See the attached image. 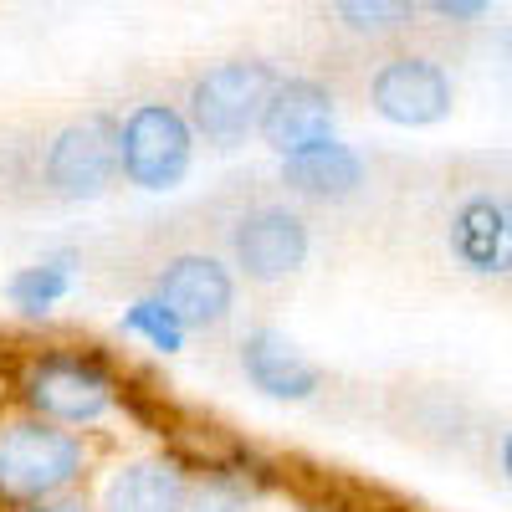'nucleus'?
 Here are the masks:
<instances>
[{"instance_id": "1", "label": "nucleus", "mask_w": 512, "mask_h": 512, "mask_svg": "<svg viewBox=\"0 0 512 512\" xmlns=\"http://www.w3.org/2000/svg\"><path fill=\"white\" fill-rule=\"evenodd\" d=\"M36 200H98L118 180V123L113 113H77L57 134L31 144Z\"/></svg>"}, {"instance_id": "2", "label": "nucleus", "mask_w": 512, "mask_h": 512, "mask_svg": "<svg viewBox=\"0 0 512 512\" xmlns=\"http://www.w3.org/2000/svg\"><path fill=\"white\" fill-rule=\"evenodd\" d=\"M282 72L262 57H231L205 67L190 82V98H185V123L190 134L205 139L210 149H241L246 134H256V113H262L272 82Z\"/></svg>"}, {"instance_id": "3", "label": "nucleus", "mask_w": 512, "mask_h": 512, "mask_svg": "<svg viewBox=\"0 0 512 512\" xmlns=\"http://www.w3.org/2000/svg\"><path fill=\"white\" fill-rule=\"evenodd\" d=\"M82 466H88V446L77 431H62L57 420H11L0 425V497L6 502H41L67 492Z\"/></svg>"}, {"instance_id": "4", "label": "nucleus", "mask_w": 512, "mask_h": 512, "mask_svg": "<svg viewBox=\"0 0 512 512\" xmlns=\"http://www.w3.org/2000/svg\"><path fill=\"white\" fill-rule=\"evenodd\" d=\"M231 267L251 287H277L303 272L308 262V221L287 200H251L226 226Z\"/></svg>"}, {"instance_id": "5", "label": "nucleus", "mask_w": 512, "mask_h": 512, "mask_svg": "<svg viewBox=\"0 0 512 512\" xmlns=\"http://www.w3.org/2000/svg\"><path fill=\"white\" fill-rule=\"evenodd\" d=\"M195 134L175 103H139L118 123V175L139 190H175L190 175Z\"/></svg>"}, {"instance_id": "6", "label": "nucleus", "mask_w": 512, "mask_h": 512, "mask_svg": "<svg viewBox=\"0 0 512 512\" xmlns=\"http://www.w3.org/2000/svg\"><path fill=\"white\" fill-rule=\"evenodd\" d=\"M369 108L384 123H400V128H431L451 113L456 88H451V72L425 57V52H395L384 57L369 72Z\"/></svg>"}, {"instance_id": "7", "label": "nucleus", "mask_w": 512, "mask_h": 512, "mask_svg": "<svg viewBox=\"0 0 512 512\" xmlns=\"http://www.w3.org/2000/svg\"><path fill=\"white\" fill-rule=\"evenodd\" d=\"M154 303L175 318L185 333L221 328L236 308V277L221 256L210 251H180L154 272Z\"/></svg>"}, {"instance_id": "8", "label": "nucleus", "mask_w": 512, "mask_h": 512, "mask_svg": "<svg viewBox=\"0 0 512 512\" xmlns=\"http://www.w3.org/2000/svg\"><path fill=\"white\" fill-rule=\"evenodd\" d=\"M26 405L57 425H93L113 405V379L82 354H47L26 369Z\"/></svg>"}, {"instance_id": "9", "label": "nucleus", "mask_w": 512, "mask_h": 512, "mask_svg": "<svg viewBox=\"0 0 512 512\" xmlns=\"http://www.w3.org/2000/svg\"><path fill=\"white\" fill-rule=\"evenodd\" d=\"M256 134L272 154H292L313 139L333 134V93L313 77H277L256 113Z\"/></svg>"}, {"instance_id": "10", "label": "nucleus", "mask_w": 512, "mask_h": 512, "mask_svg": "<svg viewBox=\"0 0 512 512\" xmlns=\"http://www.w3.org/2000/svg\"><path fill=\"white\" fill-rule=\"evenodd\" d=\"M282 185L318 205H344L364 190V159L328 134V139H313L303 149L282 154Z\"/></svg>"}, {"instance_id": "11", "label": "nucleus", "mask_w": 512, "mask_h": 512, "mask_svg": "<svg viewBox=\"0 0 512 512\" xmlns=\"http://www.w3.org/2000/svg\"><path fill=\"white\" fill-rule=\"evenodd\" d=\"M241 369L272 400H308L318 390V364L277 328H256L241 344Z\"/></svg>"}, {"instance_id": "12", "label": "nucleus", "mask_w": 512, "mask_h": 512, "mask_svg": "<svg viewBox=\"0 0 512 512\" xmlns=\"http://www.w3.org/2000/svg\"><path fill=\"white\" fill-rule=\"evenodd\" d=\"M185 472L175 461H134L108 482V497H103V512H185Z\"/></svg>"}, {"instance_id": "13", "label": "nucleus", "mask_w": 512, "mask_h": 512, "mask_svg": "<svg viewBox=\"0 0 512 512\" xmlns=\"http://www.w3.org/2000/svg\"><path fill=\"white\" fill-rule=\"evenodd\" d=\"M451 251L472 272H502L507 262V205L497 195H472L451 216Z\"/></svg>"}, {"instance_id": "14", "label": "nucleus", "mask_w": 512, "mask_h": 512, "mask_svg": "<svg viewBox=\"0 0 512 512\" xmlns=\"http://www.w3.org/2000/svg\"><path fill=\"white\" fill-rule=\"evenodd\" d=\"M415 11H420L415 0H333V21L344 26L354 41H369V47L405 36Z\"/></svg>"}, {"instance_id": "15", "label": "nucleus", "mask_w": 512, "mask_h": 512, "mask_svg": "<svg viewBox=\"0 0 512 512\" xmlns=\"http://www.w3.org/2000/svg\"><path fill=\"white\" fill-rule=\"evenodd\" d=\"M67 287H72V256H47V262L21 267L11 277V303L21 313H47L57 297H67Z\"/></svg>"}, {"instance_id": "16", "label": "nucleus", "mask_w": 512, "mask_h": 512, "mask_svg": "<svg viewBox=\"0 0 512 512\" xmlns=\"http://www.w3.org/2000/svg\"><path fill=\"white\" fill-rule=\"evenodd\" d=\"M185 512H251V487L231 472H216L185 492Z\"/></svg>"}, {"instance_id": "17", "label": "nucleus", "mask_w": 512, "mask_h": 512, "mask_svg": "<svg viewBox=\"0 0 512 512\" xmlns=\"http://www.w3.org/2000/svg\"><path fill=\"white\" fill-rule=\"evenodd\" d=\"M123 333H139V338H149L154 349H164V354H175L180 344H185V328L169 318L154 297H144V303H134L128 308V318H123Z\"/></svg>"}, {"instance_id": "18", "label": "nucleus", "mask_w": 512, "mask_h": 512, "mask_svg": "<svg viewBox=\"0 0 512 512\" xmlns=\"http://www.w3.org/2000/svg\"><path fill=\"white\" fill-rule=\"evenodd\" d=\"M415 6H425L431 16H441L451 26H472V21H482L492 11V0H415Z\"/></svg>"}, {"instance_id": "19", "label": "nucleus", "mask_w": 512, "mask_h": 512, "mask_svg": "<svg viewBox=\"0 0 512 512\" xmlns=\"http://www.w3.org/2000/svg\"><path fill=\"white\" fill-rule=\"evenodd\" d=\"M0 200H21V180H16V144H0Z\"/></svg>"}, {"instance_id": "20", "label": "nucleus", "mask_w": 512, "mask_h": 512, "mask_svg": "<svg viewBox=\"0 0 512 512\" xmlns=\"http://www.w3.org/2000/svg\"><path fill=\"white\" fill-rule=\"evenodd\" d=\"M26 512H88V502H77V497H62V502H47V497H41V502H31Z\"/></svg>"}]
</instances>
